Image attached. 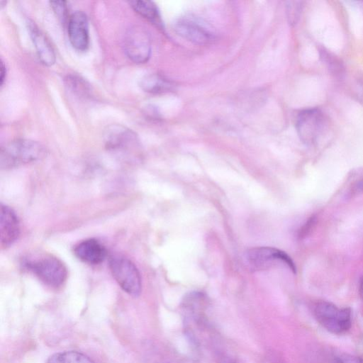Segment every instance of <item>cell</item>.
<instances>
[{
	"label": "cell",
	"mask_w": 363,
	"mask_h": 363,
	"mask_svg": "<svg viewBox=\"0 0 363 363\" xmlns=\"http://www.w3.org/2000/svg\"><path fill=\"white\" fill-rule=\"evenodd\" d=\"M45 147L39 143L29 139H16L1 147L0 167L8 169L29 164L43 158Z\"/></svg>",
	"instance_id": "1"
},
{
	"label": "cell",
	"mask_w": 363,
	"mask_h": 363,
	"mask_svg": "<svg viewBox=\"0 0 363 363\" xmlns=\"http://www.w3.org/2000/svg\"><path fill=\"white\" fill-rule=\"evenodd\" d=\"M317 322L328 332L340 335L347 332L352 325V313L348 308H339L328 301L317 302L313 307Z\"/></svg>",
	"instance_id": "2"
},
{
	"label": "cell",
	"mask_w": 363,
	"mask_h": 363,
	"mask_svg": "<svg viewBox=\"0 0 363 363\" xmlns=\"http://www.w3.org/2000/svg\"><path fill=\"white\" fill-rule=\"evenodd\" d=\"M110 271L121 288L133 296H138L142 284L140 272L136 266L128 258L113 255L108 259Z\"/></svg>",
	"instance_id": "3"
},
{
	"label": "cell",
	"mask_w": 363,
	"mask_h": 363,
	"mask_svg": "<svg viewBox=\"0 0 363 363\" xmlns=\"http://www.w3.org/2000/svg\"><path fill=\"white\" fill-rule=\"evenodd\" d=\"M245 259L252 270H265L277 264H284L294 273L296 272V265L291 258L286 252L272 247L249 249L245 253Z\"/></svg>",
	"instance_id": "4"
},
{
	"label": "cell",
	"mask_w": 363,
	"mask_h": 363,
	"mask_svg": "<svg viewBox=\"0 0 363 363\" xmlns=\"http://www.w3.org/2000/svg\"><path fill=\"white\" fill-rule=\"evenodd\" d=\"M328 125L323 113L318 109L311 108L299 113L296 127L301 140L307 145H313L326 133Z\"/></svg>",
	"instance_id": "5"
},
{
	"label": "cell",
	"mask_w": 363,
	"mask_h": 363,
	"mask_svg": "<svg viewBox=\"0 0 363 363\" xmlns=\"http://www.w3.org/2000/svg\"><path fill=\"white\" fill-rule=\"evenodd\" d=\"M123 49L133 62L141 64L148 61L151 55V40L147 30L135 25L128 29L123 40Z\"/></svg>",
	"instance_id": "6"
},
{
	"label": "cell",
	"mask_w": 363,
	"mask_h": 363,
	"mask_svg": "<svg viewBox=\"0 0 363 363\" xmlns=\"http://www.w3.org/2000/svg\"><path fill=\"white\" fill-rule=\"evenodd\" d=\"M26 265L43 282L52 287L62 285L67 277L66 267L55 257L45 256L35 260L26 262Z\"/></svg>",
	"instance_id": "7"
},
{
	"label": "cell",
	"mask_w": 363,
	"mask_h": 363,
	"mask_svg": "<svg viewBox=\"0 0 363 363\" xmlns=\"http://www.w3.org/2000/svg\"><path fill=\"white\" fill-rule=\"evenodd\" d=\"M173 27L179 36L199 45H207L215 38L211 28L196 17H181L174 22Z\"/></svg>",
	"instance_id": "8"
},
{
	"label": "cell",
	"mask_w": 363,
	"mask_h": 363,
	"mask_svg": "<svg viewBox=\"0 0 363 363\" xmlns=\"http://www.w3.org/2000/svg\"><path fill=\"white\" fill-rule=\"evenodd\" d=\"M104 140L108 150L123 155L133 153L138 145L135 133L118 124L110 125L105 129Z\"/></svg>",
	"instance_id": "9"
},
{
	"label": "cell",
	"mask_w": 363,
	"mask_h": 363,
	"mask_svg": "<svg viewBox=\"0 0 363 363\" xmlns=\"http://www.w3.org/2000/svg\"><path fill=\"white\" fill-rule=\"evenodd\" d=\"M67 32L69 41L76 50L84 51L89 45V20L82 11H76L68 18Z\"/></svg>",
	"instance_id": "10"
},
{
	"label": "cell",
	"mask_w": 363,
	"mask_h": 363,
	"mask_svg": "<svg viewBox=\"0 0 363 363\" xmlns=\"http://www.w3.org/2000/svg\"><path fill=\"white\" fill-rule=\"evenodd\" d=\"M27 24L30 36L40 61L45 66H52L55 62L56 55L49 39L35 22L29 20Z\"/></svg>",
	"instance_id": "11"
},
{
	"label": "cell",
	"mask_w": 363,
	"mask_h": 363,
	"mask_svg": "<svg viewBox=\"0 0 363 363\" xmlns=\"http://www.w3.org/2000/svg\"><path fill=\"white\" fill-rule=\"evenodd\" d=\"M20 223L12 208L1 205L0 213V240L2 247L11 246L18 238Z\"/></svg>",
	"instance_id": "12"
},
{
	"label": "cell",
	"mask_w": 363,
	"mask_h": 363,
	"mask_svg": "<svg viewBox=\"0 0 363 363\" xmlns=\"http://www.w3.org/2000/svg\"><path fill=\"white\" fill-rule=\"evenodd\" d=\"M74 253L81 261L89 264H99L106 257L105 247L93 238L79 242L74 247Z\"/></svg>",
	"instance_id": "13"
},
{
	"label": "cell",
	"mask_w": 363,
	"mask_h": 363,
	"mask_svg": "<svg viewBox=\"0 0 363 363\" xmlns=\"http://www.w3.org/2000/svg\"><path fill=\"white\" fill-rule=\"evenodd\" d=\"M133 9L160 29H163V22L156 4L150 1L134 0L129 1Z\"/></svg>",
	"instance_id": "14"
},
{
	"label": "cell",
	"mask_w": 363,
	"mask_h": 363,
	"mask_svg": "<svg viewBox=\"0 0 363 363\" xmlns=\"http://www.w3.org/2000/svg\"><path fill=\"white\" fill-rule=\"evenodd\" d=\"M140 86L145 92L161 94L173 89V84L162 75L152 73L144 76L140 80Z\"/></svg>",
	"instance_id": "15"
},
{
	"label": "cell",
	"mask_w": 363,
	"mask_h": 363,
	"mask_svg": "<svg viewBox=\"0 0 363 363\" xmlns=\"http://www.w3.org/2000/svg\"><path fill=\"white\" fill-rule=\"evenodd\" d=\"M47 363H94L86 355L77 351H65L50 356Z\"/></svg>",
	"instance_id": "16"
},
{
	"label": "cell",
	"mask_w": 363,
	"mask_h": 363,
	"mask_svg": "<svg viewBox=\"0 0 363 363\" xmlns=\"http://www.w3.org/2000/svg\"><path fill=\"white\" fill-rule=\"evenodd\" d=\"M66 86L75 94L80 96H88L91 93V87L84 79L75 74H69L65 79Z\"/></svg>",
	"instance_id": "17"
},
{
	"label": "cell",
	"mask_w": 363,
	"mask_h": 363,
	"mask_svg": "<svg viewBox=\"0 0 363 363\" xmlns=\"http://www.w3.org/2000/svg\"><path fill=\"white\" fill-rule=\"evenodd\" d=\"M302 9V2L299 1H288L286 3V13L289 22L294 25L299 18Z\"/></svg>",
	"instance_id": "18"
},
{
	"label": "cell",
	"mask_w": 363,
	"mask_h": 363,
	"mask_svg": "<svg viewBox=\"0 0 363 363\" xmlns=\"http://www.w3.org/2000/svg\"><path fill=\"white\" fill-rule=\"evenodd\" d=\"M50 4L55 15L64 23L67 18V2L65 1H51Z\"/></svg>",
	"instance_id": "19"
},
{
	"label": "cell",
	"mask_w": 363,
	"mask_h": 363,
	"mask_svg": "<svg viewBox=\"0 0 363 363\" xmlns=\"http://www.w3.org/2000/svg\"><path fill=\"white\" fill-rule=\"evenodd\" d=\"M332 363H363V357L347 353H340L333 357Z\"/></svg>",
	"instance_id": "20"
},
{
	"label": "cell",
	"mask_w": 363,
	"mask_h": 363,
	"mask_svg": "<svg viewBox=\"0 0 363 363\" xmlns=\"http://www.w3.org/2000/svg\"><path fill=\"white\" fill-rule=\"evenodd\" d=\"M354 90L357 100L363 105V74L358 75L355 79Z\"/></svg>",
	"instance_id": "21"
},
{
	"label": "cell",
	"mask_w": 363,
	"mask_h": 363,
	"mask_svg": "<svg viewBox=\"0 0 363 363\" xmlns=\"http://www.w3.org/2000/svg\"><path fill=\"white\" fill-rule=\"evenodd\" d=\"M6 77V67L4 61L1 60L0 65V85L3 86Z\"/></svg>",
	"instance_id": "22"
},
{
	"label": "cell",
	"mask_w": 363,
	"mask_h": 363,
	"mask_svg": "<svg viewBox=\"0 0 363 363\" xmlns=\"http://www.w3.org/2000/svg\"><path fill=\"white\" fill-rule=\"evenodd\" d=\"M359 293L362 300L363 301V276L362 277L359 281Z\"/></svg>",
	"instance_id": "23"
},
{
	"label": "cell",
	"mask_w": 363,
	"mask_h": 363,
	"mask_svg": "<svg viewBox=\"0 0 363 363\" xmlns=\"http://www.w3.org/2000/svg\"><path fill=\"white\" fill-rule=\"evenodd\" d=\"M357 187L359 189H360L361 191H363V180H362L361 182H359L358 184H357Z\"/></svg>",
	"instance_id": "24"
}]
</instances>
